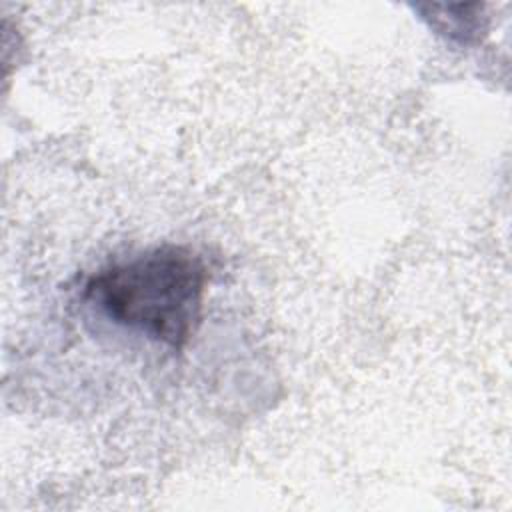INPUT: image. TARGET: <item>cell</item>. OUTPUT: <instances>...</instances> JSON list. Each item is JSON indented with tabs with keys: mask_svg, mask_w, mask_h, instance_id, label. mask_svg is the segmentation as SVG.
Returning <instances> with one entry per match:
<instances>
[{
	"mask_svg": "<svg viewBox=\"0 0 512 512\" xmlns=\"http://www.w3.org/2000/svg\"><path fill=\"white\" fill-rule=\"evenodd\" d=\"M418 10L438 34L450 40L470 42L484 30L480 4H426L418 6Z\"/></svg>",
	"mask_w": 512,
	"mask_h": 512,
	"instance_id": "obj_2",
	"label": "cell"
},
{
	"mask_svg": "<svg viewBox=\"0 0 512 512\" xmlns=\"http://www.w3.org/2000/svg\"><path fill=\"white\" fill-rule=\"evenodd\" d=\"M204 290L202 258L174 244L106 266L86 282V296L108 318L170 348H184L194 336Z\"/></svg>",
	"mask_w": 512,
	"mask_h": 512,
	"instance_id": "obj_1",
	"label": "cell"
}]
</instances>
